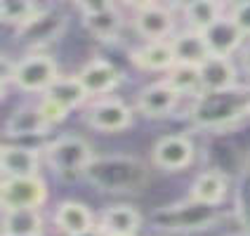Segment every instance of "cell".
<instances>
[{"instance_id":"obj_1","label":"cell","mask_w":250,"mask_h":236,"mask_svg":"<svg viewBox=\"0 0 250 236\" xmlns=\"http://www.w3.org/2000/svg\"><path fill=\"white\" fill-rule=\"evenodd\" d=\"M85 180L99 192L109 194H127V192H139V187L149 180L146 166L137 156L127 153H109V156H95L90 163Z\"/></svg>"},{"instance_id":"obj_2","label":"cell","mask_w":250,"mask_h":236,"mask_svg":"<svg viewBox=\"0 0 250 236\" xmlns=\"http://www.w3.org/2000/svg\"><path fill=\"white\" fill-rule=\"evenodd\" d=\"M42 156H45L47 168L59 180L76 182L85 177L87 168L95 161L97 153L85 137L76 135V132H66V135H59L52 142H47L42 147Z\"/></svg>"},{"instance_id":"obj_3","label":"cell","mask_w":250,"mask_h":236,"mask_svg":"<svg viewBox=\"0 0 250 236\" xmlns=\"http://www.w3.org/2000/svg\"><path fill=\"white\" fill-rule=\"evenodd\" d=\"M250 113V95L238 87L222 95H198L191 107V123L203 130H222Z\"/></svg>"},{"instance_id":"obj_4","label":"cell","mask_w":250,"mask_h":236,"mask_svg":"<svg viewBox=\"0 0 250 236\" xmlns=\"http://www.w3.org/2000/svg\"><path fill=\"white\" fill-rule=\"evenodd\" d=\"M57 59L47 52H28L14 64L12 85L28 95H45L59 78Z\"/></svg>"},{"instance_id":"obj_5","label":"cell","mask_w":250,"mask_h":236,"mask_svg":"<svg viewBox=\"0 0 250 236\" xmlns=\"http://www.w3.org/2000/svg\"><path fill=\"white\" fill-rule=\"evenodd\" d=\"M50 196L47 182L38 177H2L0 182V208L2 210H17V208H31L41 210Z\"/></svg>"},{"instance_id":"obj_6","label":"cell","mask_w":250,"mask_h":236,"mask_svg":"<svg viewBox=\"0 0 250 236\" xmlns=\"http://www.w3.org/2000/svg\"><path fill=\"white\" fill-rule=\"evenodd\" d=\"M132 118H135V109L116 95L95 99L85 109V125H90L92 130L104 132V135L127 130L132 125Z\"/></svg>"},{"instance_id":"obj_7","label":"cell","mask_w":250,"mask_h":236,"mask_svg":"<svg viewBox=\"0 0 250 236\" xmlns=\"http://www.w3.org/2000/svg\"><path fill=\"white\" fill-rule=\"evenodd\" d=\"M76 10L81 12L85 31L102 43H116L123 28V12L116 2H78Z\"/></svg>"},{"instance_id":"obj_8","label":"cell","mask_w":250,"mask_h":236,"mask_svg":"<svg viewBox=\"0 0 250 236\" xmlns=\"http://www.w3.org/2000/svg\"><path fill=\"white\" fill-rule=\"evenodd\" d=\"M217 220V215L212 208L201 206L191 198H187V203L177 206H167L153 213V222L170 232H194V229H208L210 224Z\"/></svg>"},{"instance_id":"obj_9","label":"cell","mask_w":250,"mask_h":236,"mask_svg":"<svg viewBox=\"0 0 250 236\" xmlns=\"http://www.w3.org/2000/svg\"><path fill=\"white\" fill-rule=\"evenodd\" d=\"M132 26L144 43L170 41L175 36V14L170 5L161 2H139L135 5Z\"/></svg>"},{"instance_id":"obj_10","label":"cell","mask_w":250,"mask_h":236,"mask_svg":"<svg viewBox=\"0 0 250 236\" xmlns=\"http://www.w3.org/2000/svg\"><path fill=\"white\" fill-rule=\"evenodd\" d=\"M196 147L189 135H163L153 144L151 163L166 172H180L194 163Z\"/></svg>"},{"instance_id":"obj_11","label":"cell","mask_w":250,"mask_h":236,"mask_svg":"<svg viewBox=\"0 0 250 236\" xmlns=\"http://www.w3.org/2000/svg\"><path fill=\"white\" fill-rule=\"evenodd\" d=\"M78 81L83 83L85 92L90 99H102V97H111V92L121 85L123 81V73L121 69L104 59V57H92L90 62H85L83 69L76 73Z\"/></svg>"},{"instance_id":"obj_12","label":"cell","mask_w":250,"mask_h":236,"mask_svg":"<svg viewBox=\"0 0 250 236\" xmlns=\"http://www.w3.org/2000/svg\"><path fill=\"white\" fill-rule=\"evenodd\" d=\"M42 149L5 142L0 147V170L2 177H38L42 163Z\"/></svg>"},{"instance_id":"obj_13","label":"cell","mask_w":250,"mask_h":236,"mask_svg":"<svg viewBox=\"0 0 250 236\" xmlns=\"http://www.w3.org/2000/svg\"><path fill=\"white\" fill-rule=\"evenodd\" d=\"M180 99H182L180 95H177V92L161 78V81H156V83L144 85V87L137 92L135 111L142 113L144 118L161 121V118H167L170 113L177 109Z\"/></svg>"},{"instance_id":"obj_14","label":"cell","mask_w":250,"mask_h":236,"mask_svg":"<svg viewBox=\"0 0 250 236\" xmlns=\"http://www.w3.org/2000/svg\"><path fill=\"white\" fill-rule=\"evenodd\" d=\"M55 125L42 113L41 104H21L10 111L5 121V137L7 139H26V137H45Z\"/></svg>"},{"instance_id":"obj_15","label":"cell","mask_w":250,"mask_h":236,"mask_svg":"<svg viewBox=\"0 0 250 236\" xmlns=\"http://www.w3.org/2000/svg\"><path fill=\"white\" fill-rule=\"evenodd\" d=\"M66 26V17L64 14H55L50 7H45L28 26L14 31L17 33V41L26 43L31 47V52H41V47L55 43L59 38V33Z\"/></svg>"},{"instance_id":"obj_16","label":"cell","mask_w":250,"mask_h":236,"mask_svg":"<svg viewBox=\"0 0 250 236\" xmlns=\"http://www.w3.org/2000/svg\"><path fill=\"white\" fill-rule=\"evenodd\" d=\"M238 71L231 59L208 57L201 64V95H222L238 90Z\"/></svg>"},{"instance_id":"obj_17","label":"cell","mask_w":250,"mask_h":236,"mask_svg":"<svg viewBox=\"0 0 250 236\" xmlns=\"http://www.w3.org/2000/svg\"><path fill=\"white\" fill-rule=\"evenodd\" d=\"M52 222L64 236H85L99 227L95 222L92 210L87 208L83 201H73V198H66L57 206Z\"/></svg>"},{"instance_id":"obj_18","label":"cell","mask_w":250,"mask_h":236,"mask_svg":"<svg viewBox=\"0 0 250 236\" xmlns=\"http://www.w3.org/2000/svg\"><path fill=\"white\" fill-rule=\"evenodd\" d=\"M206 45L210 50V57H224L231 59V55H236L238 50H243L246 45V36L243 31L234 24V19L229 17V12L224 14L217 24H212L208 31H203Z\"/></svg>"},{"instance_id":"obj_19","label":"cell","mask_w":250,"mask_h":236,"mask_svg":"<svg viewBox=\"0 0 250 236\" xmlns=\"http://www.w3.org/2000/svg\"><path fill=\"white\" fill-rule=\"evenodd\" d=\"M130 62L137 66L139 71H149V73H167L177 64V57L170 41H158V43H142L130 52Z\"/></svg>"},{"instance_id":"obj_20","label":"cell","mask_w":250,"mask_h":236,"mask_svg":"<svg viewBox=\"0 0 250 236\" xmlns=\"http://www.w3.org/2000/svg\"><path fill=\"white\" fill-rule=\"evenodd\" d=\"M142 227V213L130 203H113L102 210L99 229L104 236H137Z\"/></svg>"},{"instance_id":"obj_21","label":"cell","mask_w":250,"mask_h":236,"mask_svg":"<svg viewBox=\"0 0 250 236\" xmlns=\"http://www.w3.org/2000/svg\"><path fill=\"white\" fill-rule=\"evenodd\" d=\"M229 194V180L227 175L220 170H203L196 175V180L191 182V189H189V198L201 203V206H208L215 208L220 206Z\"/></svg>"},{"instance_id":"obj_22","label":"cell","mask_w":250,"mask_h":236,"mask_svg":"<svg viewBox=\"0 0 250 236\" xmlns=\"http://www.w3.org/2000/svg\"><path fill=\"white\" fill-rule=\"evenodd\" d=\"M0 236H45V220H42L41 210H2Z\"/></svg>"},{"instance_id":"obj_23","label":"cell","mask_w":250,"mask_h":236,"mask_svg":"<svg viewBox=\"0 0 250 236\" xmlns=\"http://www.w3.org/2000/svg\"><path fill=\"white\" fill-rule=\"evenodd\" d=\"M180 10L184 14L187 28H194L198 33L208 31L212 24H217L229 12V7L217 0H191V2H184Z\"/></svg>"},{"instance_id":"obj_24","label":"cell","mask_w":250,"mask_h":236,"mask_svg":"<svg viewBox=\"0 0 250 236\" xmlns=\"http://www.w3.org/2000/svg\"><path fill=\"white\" fill-rule=\"evenodd\" d=\"M170 45H172L175 57H177L180 64H194V66H201V64L210 57V50H208V45H206L203 33H198V31H194V28L177 31V33L170 38Z\"/></svg>"},{"instance_id":"obj_25","label":"cell","mask_w":250,"mask_h":236,"mask_svg":"<svg viewBox=\"0 0 250 236\" xmlns=\"http://www.w3.org/2000/svg\"><path fill=\"white\" fill-rule=\"evenodd\" d=\"M42 99H47V102H52L57 107H62L64 111H73V109H78V107H83L85 102H87V92H85L83 83L78 81V76H59L52 87L42 95Z\"/></svg>"},{"instance_id":"obj_26","label":"cell","mask_w":250,"mask_h":236,"mask_svg":"<svg viewBox=\"0 0 250 236\" xmlns=\"http://www.w3.org/2000/svg\"><path fill=\"white\" fill-rule=\"evenodd\" d=\"M166 81L180 97H198L201 95V66L194 64H175L172 69L163 76Z\"/></svg>"},{"instance_id":"obj_27","label":"cell","mask_w":250,"mask_h":236,"mask_svg":"<svg viewBox=\"0 0 250 236\" xmlns=\"http://www.w3.org/2000/svg\"><path fill=\"white\" fill-rule=\"evenodd\" d=\"M45 7L31 0H2L0 5V19L5 26H12L14 31L28 26Z\"/></svg>"},{"instance_id":"obj_28","label":"cell","mask_w":250,"mask_h":236,"mask_svg":"<svg viewBox=\"0 0 250 236\" xmlns=\"http://www.w3.org/2000/svg\"><path fill=\"white\" fill-rule=\"evenodd\" d=\"M229 17H231L234 24L243 31V36L250 38V0H241V2L229 5Z\"/></svg>"},{"instance_id":"obj_29","label":"cell","mask_w":250,"mask_h":236,"mask_svg":"<svg viewBox=\"0 0 250 236\" xmlns=\"http://www.w3.org/2000/svg\"><path fill=\"white\" fill-rule=\"evenodd\" d=\"M38 104H41L45 118H47L52 125H59L62 121H66V116H69V111H64L62 107H57V104H52V102H47V99H42V97L38 99Z\"/></svg>"},{"instance_id":"obj_30","label":"cell","mask_w":250,"mask_h":236,"mask_svg":"<svg viewBox=\"0 0 250 236\" xmlns=\"http://www.w3.org/2000/svg\"><path fill=\"white\" fill-rule=\"evenodd\" d=\"M14 64L7 55H2V92H7V85L12 83V76H14Z\"/></svg>"},{"instance_id":"obj_31","label":"cell","mask_w":250,"mask_h":236,"mask_svg":"<svg viewBox=\"0 0 250 236\" xmlns=\"http://www.w3.org/2000/svg\"><path fill=\"white\" fill-rule=\"evenodd\" d=\"M241 66L246 71V76L250 78V45H246V47L241 50Z\"/></svg>"},{"instance_id":"obj_32","label":"cell","mask_w":250,"mask_h":236,"mask_svg":"<svg viewBox=\"0 0 250 236\" xmlns=\"http://www.w3.org/2000/svg\"><path fill=\"white\" fill-rule=\"evenodd\" d=\"M85 236H104V232H102V229H99V227H97L95 232H90V234H85Z\"/></svg>"},{"instance_id":"obj_33","label":"cell","mask_w":250,"mask_h":236,"mask_svg":"<svg viewBox=\"0 0 250 236\" xmlns=\"http://www.w3.org/2000/svg\"><path fill=\"white\" fill-rule=\"evenodd\" d=\"M229 236H236V234H229Z\"/></svg>"}]
</instances>
